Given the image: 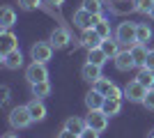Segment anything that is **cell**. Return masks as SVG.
<instances>
[{"label":"cell","instance_id":"6da1fadb","mask_svg":"<svg viewBox=\"0 0 154 138\" xmlns=\"http://www.w3.org/2000/svg\"><path fill=\"white\" fill-rule=\"evenodd\" d=\"M115 39L122 46H127V48H131L134 44H138V39H136V23H129V21L120 23L117 30H115Z\"/></svg>","mask_w":154,"mask_h":138},{"label":"cell","instance_id":"7a4b0ae2","mask_svg":"<svg viewBox=\"0 0 154 138\" xmlns=\"http://www.w3.org/2000/svg\"><path fill=\"white\" fill-rule=\"evenodd\" d=\"M32 122H35V120H32L28 106H16V108L9 111V124H12L14 129H26V127H30Z\"/></svg>","mask_w":154,"mask_h":138},{"label":"cell","instance_id":"3957f363","mask_svg":"<svg viewBox=\"0 0 154 138\" xmlns=\"http://www.w3.org/2000/svg\"><path fill=\"white\" fill-rule=\"evenodd\" d=\"M26 78L30 85H35V83H42V81H48V69H46L44 62H35L32 60V65H28L26 69Z\"/></svg>","mask_w":154,"mask_h":138},{"label":"cell","instance_id":"277c9868","mask_svg":"<svg viewBox=\"0 0 154 138\" xmlns=\"http://www.w3.org/2000/svg\"><path fill=\"white\" fill-rule=\"evenodd\" d=\"M147 97V87L140 85L138 81H129L124 85V99L129 101H136V104H143V99Z\"/></svg>","mask_w":154,"mask_h":138},{"label":"cell","instance_id":"5b68a950","mask_svg":"<svg viewBox=\"0 0 154 138\" xmlns=\"http://www.w3.org/2000/svg\"><path fill=\"white\" fill-rule=\"evenodd\" d=\"M30 55H32V60L35 62H48L51 60V55H53V44L51 41H37V44L30 48Z\"/></svg>","mask_w":154,"mask_h":138},{"label":"cell","instance_id":"8992f818","mask_svg":"<svg viewBox=\"0 0 154 138\" xmlns=\"http://www.w3.org/2000/svg\"><path fill=\"white\" fill-rule=\"evenodd\" d=\"M85 122H88V127H92V129H97V131L101 133L103 129L108 127V115H106L101 108H97V111H90V113H88Z\"/></svg>","mask_w":154,"mask_h":138},{"label":"cell","instance_id":"52a82bcc","mask_svg":"<svg viewBox=\"0 0 154 138\" xmlns=\"http://www.w3.org/2000/svg\"><path fill=\"white\" fill-rule=\"evenodd\" d=\"M101 41H103V37L99 32H97L94 28H90V30H83V35H81V46L83 48H99L101 46Z\"/></svg>","mask_w":154,"mask_h":138},{"label":"cell","instance_id":"ba28073f","mask_svg":"<svg viewBox=\"0 0 154 138\" xmlns=\"http://www.w3.org/2000/svg\"><path fill=\"white\" fill-rule=\"evenodd\" d=\"M115 67H117V72H131V69H136V60L134 55H131V51H120L117 53V58H115Z\"/></svg>","mask_w":154,"mask_h":138},{"label":"cell","instance_id":"9c48e42d","mask_svg":"<svg viewBox=\"0 0 154 138\" xmlns=\"http://www.w3.org/2000/svg\"><path fill=\"white\" fill-rule=\"evenodd\" d=\"M92 16L94 14H90L88 9H76L74 12V26L76 28H81V30H90V28H94V23H92Z\"/></svg>","mask_w":154,"mask_h":138},{"label":"cell","instance_id":"30bf717a","mask_svg":"<svg viewBox=\"0 0 154 138\" xmlns=\"http://www.w3.org/2000/svg\"><path fill=\"white\" fill-rule=\"evenodd\" d=\"M53 44V48H64V46L71 41V35H69V30L67 28H55L51 32V39H48Z\"/></svg>","mask_w":154,"mask_h":138},{"label":"cell","instance_id":"8fae6325","mask_svg":"<svg viewBox=\"0 0 154 138\" xmlns=\"http://www.w3.org/2000/svg\"><path fill=\"white\" fill-rule=\"evenodd\" d=\"M23 65V55H21V51L19 48H14V51H9V53H2V67L5 69H19V67Z\"/></svg>","mask_w":154,"mask_h":138},{"label":"cell","instance_id":"7c38bea8","mask_svg":"<svg viewBox=\"0 0 154 138\" xmlns=\"http://www.w3.org/2000/svg\"><path fill=\"white\" fill-rule=\"evenodd\" d=\"M14 48H19V39H16V35L9 32V30H2L0 32V53H9Z\"/></svg>","mask_w":154,"mask_h":138},{"label":"cell","instance_id":"4fadbf2b","mask_svg":"<svg viewBox=\"0 0 154 138\" xmlns=\"http://www.w3.org/2000/svg\"><path fill=\"white\" fill-rule=\"evenodd\" d=\"M28 111H30V115H32L35 122H42V120L46 118V106H44V101L37 99V97H32V101L28 104Z\"/></svg>","mask_w":154,"mask_h":138},{"label":"cell","instance_id":"5bb4252c","mask_svg":"<svg viewBox=\"0 0 154 138\" xmlns=\"http://www.w3.org/2000/svg\"><path fill=\"white\" fill-rule=\"evenodd\" d=\"M103 101H106V97H103L101 92H97L94 87H92L88 94H85V106L90 108V111H97V108H103Z\"/></svg>","mask_w":154,"mask_h":138},{"label":"cell","instance_id":"9a60e30c","mask_svg":"<svg viewBox=\"0 0 154 138\" xmlns=\"http://www.w3.org/2000/svg\"><path fill=\"white\" fill-rule=\"evenodd\" d=\"M81 76H83V81H88V83H94L97 78H101V67L92 65V62H85L83 69H81Z\"/></svg>","mask_w":154,"mask_h":138},{"label":"cell","instance_id":"2e32d148","mask_svg":"<svg viewBox=\"0 0 154 138\" xmlns=\"http://www.w3.org/2000/svg\"><path fill=\"white\" fill-rule=\"evenodd\" d=\"M136 81H138L140 85H145L147 90H152V87H154V69L140 67V69H138V74H136Z\"/></svg>","mask_w":154,"mask_h":138},{"label":"cell","instance_id":"e0dca14e","mask_svg":"<svg viewBox=\"0 0 154 138\" xmlns=\"http://www.w3.org/2000/svg\"><path fill=\"white\" fill-rule=\"evenodd\" d=\"M88 62H92V65H97V67H103L108 62V55L103 53L101 46H99V48H90V51H88Z\"/></svg>","mask_w":154,"mask_h":138},{"label":"cell","instance_id":"ac0fdd59","mask_svg":"<svg viewBox=\"0 0 154 138\" xmlns=\"http://www.w3.org/2000/svg\"><path fill=\"white\" fill-rule=\"evenodd\" d=\"M14 23H16V12L12 7H2V12H0V26H2V30H9Z\"/></svg>","mask_w":154,"mask_h":138},{"label":"cell","instance_id":"d6986e66","mask_svg":"<svg viewBox=\"0 0 154 138\" xmlns=\"http://www.w3.org/2000/svg\"><path fill=\"white\" fill-rule=\"evenodd\" d=\"M129 51H131V55H134L136 65H138V67H145V60H147V53H149L147 48H145V44H134Z\"/></svg>","mask_w":154,"mask_h":138},{"label":"cell","instance_id":"ffe728a7","mask_svg":"<svg viewBox=\"0 0 154 138\" xmlns=\"http://www.w3.org/2000/svg\"><path fill=\"white\" fill-rule=\"evenodd\" d=\"M101 48H103V53L108 55V60H115L117 58V53H120V41L117 39H103L101 41Z\"/></svg>","mask_w":154,"mask_h":138},{"label":"cell","instance_id":"44dd1931","mask_svg":"<svg viewBox=\"0 0 154 138\" xmlns=\"http://www.w3.org/2000/svg\"><path fill=\"white\" fill-rule=\"evenodd\" d=\"M106 115H117V113L122 111V99H108L106 97V101H103V108H101Z\"/></svg>","mask_w":154,"mask_h":138},{"label":"cell","instance_id":"7402d4cb","mask_svg":"<svg viewBox=\"0 0 154 138\" xmlns=\"http://www.w3.org/2000/svg\"><path fill=\"white\" fill-rule=\"evenodd\" d=\"M136 39H138V44L149 41L152 39V28L147 23H136Z\"/></svg>","mask_w":154,"mask_h":138},{"label":"cell","instance_id":"603a6c76","mask_svg":"<svg viewBox=\"0 0 154 138\" xmlns=\"http://www.w3.org/2000/svg\"><path fill=\"white\" fill-rule=\"evenodd\" d=\"M30 87H32V97H37V99H44V97L51 94V83H48V81L35 83V85H30Z\"/></svg>","mask_w":154,"mask_h":138},{"label":"cell","instance_id":"cb8c5ba5","mask_svg":"<svg viewBox=\"0 0 154 138\" xmlns=\"http://www.w3.org/2000/svg\"><path fill=\"white\" fill-rule=\"evenodd\" d=\"M64 127H67L69 131H74V133H78V136H81V133H83V129L88 127V122H85V120H81V118H69L67 122H64Z\"/></svg>","mask_w":154,"mask_h":138},{"label":"cell","instance_id":"d4e9b609","mask_svg":"<svg viewBox=\"0 0 154 138\" xmlns=\"http://www.w3.org/2000/svg\"><path fill=\"white\" fill-rule=\"evenodd\" d=\"M92 87H94L97 92H101L103 97H106V94H108V90L113 87V83H110V78H103V76H101V78H97L94 83H92Z\"/></svg>","mask_w":154,"mask_h":138},{"label":"cell","instance_id":"484cf974","mask_svg":"<svg viewBox=\"0 0 154 138\" xmlns=\"http://www.w3.org/2000/svg\"><path fill=\"white\" fill-rule=\"evenodd\" d=\"M152 5H154V0H134V9L140 14H149Z\"/></svg>","mask_w":154,"mask_h":138},{"label":"cell","instance_id":"4316f807","mask_svg":"<svg viewBox=\"0 0 154 138\" xmlns=\"http://www.w3.org/2000/svg\"><path fill=\"white\" fill-rule=\"evenodd\" d=\"M83 9L90 14H101V0H83Z\"/></svg>","mask_w":154,"mask_h":138},{"label":"cell","instance_id":"83f0119b","mask_svg":"<svg viewBox=\"0 0 154 138\" xmlns=\"http://www.w3.org/2000/svg\"><path fill=\"white\" fill-rule=\"evenodd\" d=\"M94 30H97L99 35H101L103 39H108V37H110V23H108L106 19H103V21H99V23L94 26Z\"/></svg>","mask_w":154,"mask_h":138},{"label":"cell","instance_id":"f1b7e54d","mask_svg":"<svg viewBox=\"0 0 154 138\" xmlns=\"http://www.w3.org/2000/svg\"><path fill=\"white\" fill-rule=\"evenodd\" d=\"M143 106H145L147 111H154V87H152V90H147V97L143 99Z\"/></svg>","mask_w":154,"mask_h":138},{"label":"cell","instance_id":"f546056e","mask_svg":"<svg viewBox=\"0 0 154 138\" xmlns=\"http://www.w3.org/2000/svg\"><path fill=\"white\" fill-rule=\"evenodd\" d=\"M19 5L23 7V9H37V7L42 5V0H19Z\"/></svg>","mask_w":154,"mask_h":138},{"label":"cell","instance_id":"4dcf8cb0","mask_svg":"<svg viewBox=\"0 0 154 138\" xmlns=\"http://www.w3.org/2000/svg\"><path fill=\"white\" fill-rule=\"evenodd\" d=\"M81 138H99V131H97V129H92V127H85L83 133H81Z\"/></svg>","mask_w":154,"mask_h":138},{"label":"cell","instance_id":"1f68e13d","mask_svg":"<svg viewBox=\"0 0 154 138\" xmlns=\"http://www.w3.org/2000/svg\"><path fill=\"white\" fill-rule=\"evenodd\" d=\"M58 138H81V136H78V133H74V131H69V129H67V127H64L62 131L58 133Z\"/></svg>","mask_w":154,"mask_h":138},{"label":"cell","instance_id":"d6a6232c","mask_svg":"<svg viewBox=\"0 0 154 138\" xmlns=\"http://www.w3.org/2000/svg\"><path fill=\"white\" fill-rule=\"evenodd\" d=\"M145 67H147V69H154V51H149V53H147V60H145Z\"/></svg>","mask_w":154,"mask_h":138},{"label":"cell","instance_id":"836d02e7","mask_svg":"<svg viewBox=\"0 0 154 138\" xmlns=\"http://www.w3.org/2000/svg\"><path fill=\"white\" fill-rule=\"evenodd\" d=\"M51 5H55V7H60V5H64V0H48Z\"/></svg>","mask_w":154,"mask_h":138},{"label":"cell","instance_id":"e575fe53","mask_svg":"<svg viewBox=\"0 0 154 138\" xmlns=\"http://www.w3.org/2000/svg\"><path fill=\"white\" fill-rule=\"evenodd\" d=\"M2 138H19V136H16V133H5Z\"/></svg>","mask_w":154,"mask_h":138},{"label":"cell","instance_id":"d590c367","mask_svg":"<svg viewBox=\"0 0 154 138\" xmlns=\"http://www.w3.org/2000/svg\"><path fill=\"white\" fill-rule=\"evenodd\" d=\"M149 19H154V5H152V9H149V14H147Z\"/></svg>","mask_w":154,"mask_h":138},{"label":"cell","instance_id":"8d00e7d4","mask_svg":"<svg viewBox=\"0 0 154 138\" xmlns=\"http://www.w3.org/2000/svg\"><path fill=\"white\" fill-rule=\"evenodd\" d=\"M149 138H154V131H152V133H149Z\"/></svg>","mask_w":154,"mask_h":138},{"label":"cell","instance_id":"74e56055","mask_svg":"<svg viewBox=\"0 0 154 138\" xmlns=\"http://www.w3.org/2000/svg\"><path fill=\"white\" fill-rule=\"evenodd\" d=\"M120 2H122V0H120Z\"/></svg>","mask_w":154,"mask_h":138}]
</instances>
